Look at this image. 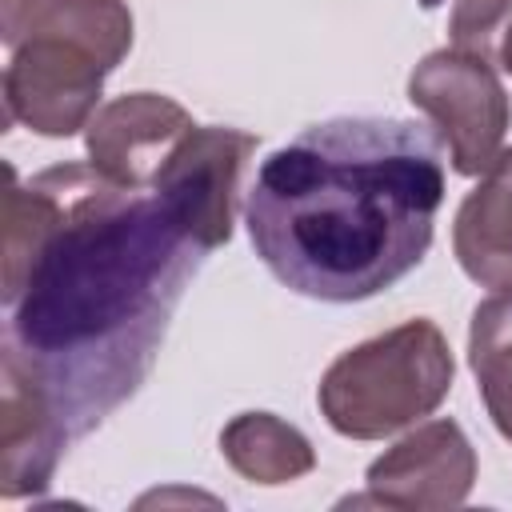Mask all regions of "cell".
Instances as JSON below:
<instances>
[{"instance_id": "obj_14", "label": "cell", "mask_w": 512, "mask_h": 512, "mask_svg": "<svg viewBox=\"0 0 512 512\" xmlns=\"http://www.w3.org/2000/svg\"><path fill=\"white\" fill-rule=\"evenodd\" d=\"M448 32L452 48L472 52L512 76V0H460Z\"/></svg>"}, {"instance_id": "obj_3", "label": "cell", "mask_w": 512, "mask_h": 512, "mask_svg": "<svg viewBox=\"0 0 512 512\" xmlns=\"http://www.w3.org/2000/svg\"><path fill=\"white\" fill-rule=\"evenodd\" d=\"M452 348L432 320H404L328 364L320 376L324 420L352 440H384L432 416L452 392Z\"/></svg>"}, {"instance_id": "obj_7", "label": "cell", "mask_w": 512, "mask_h": 512, "mask_svg": "<svg viewBox=\"0 0 512 512\" xmlns=\"http://www.w3.org/2000/svg\"><path fill=\"white\" fill-rule=\"evenodd\" d=\"M368 492L352 496V504L380 508H412L440 512L468 500L476 484V452L456 420H428L404 440H396L384 456L368 464Z\"/></svg>"}, {"instance_id": "obj_2", "label": "cell", "mask_w": 512, "mask_h": 512, "mask_svg": "<svg viewBox=\"0 0 512 512\" xmlns=\"http://www.w3.org/2000/svg\"><path fill=\"white\" fill-rule=\"evenodd\" d=\"M440 200L444 156L428 128L340 116L304 128L260 164L244 220L284 288L352 304L424 260Z\"/></svg>"}, {"instance_id": "obj_13", "label": "cell", "mask_w": 512, "mask_h": 512, "mask_svg": "<svg viewBox=\"0 0 512 512\" xmlns=\"http://www.w3.org/2000/svg\"><path fill=\"white\" fill-rule=\"evenodd\" d=\"M468 364L496 432L512 440V284L476 304L468 328Z\"/></svg>"}, {"instance_id": "obj_6", "label": "cell", "mask_w": 512, "mask_h": 512, "mask_svg": "<svg viewBox=\"0 0 512 512\" xmlns=\"http://www.w3.org/2000/svg\"><path fill=\"white\" fill-rule=\"evenodd\" d=\"M112 68L88 48L64 40H28L8 48L4 68V108L12 124H24L40 136H72L88 128L100 104L104 76Z\"/></svg>"}, {"instance_id": "obj_12", "label": "cell", "mask_w": 512, "mask_h": 512, "mask_svg": "<svg viewBox=\"0 0 512 512\" xmlns=\"http://www.w3.org/2000/svg\"><path fill=\"white\" fill-rule=\"evenodd\" d=\"M220 452L252 484H288L316 468L308 436L272 412H240L220 432Z\"/></svg>"}, {"instance_id": "obj_15", "label": "cell", "mask_w": 512, "mask_h": 512, "mask_svg": "<svg viewBox=\"0 0 512 512\" xmlns=\"http://www.w3.org/2000/svg\"><path fill=\"white\" fill-rule=\"evenodd\" d=\"M436 4H444V0H420V8H436Z\"/></svg>"}, {"instance_id": "obj_11", "label": "cell", "mask_w": 512, "mask_h": 512, "mask_svg": "<svg viewBox=\"0 0 512 512\" xmlns=\"http://www.w3.org/2000/svg\"><path fill=\"white\" fill-rule=\"evenodd\" d=\"M452 252L468 280L484 288L512 284V148L496 156L456 208Z\"/></svg>"}, {"instance_id": "obj_8", "label": "cell", "mask_w": 512, "mask_h": 512, "mask_svg": "<svg viewBox=\"0 0 512 512\" xmlns=\"http://www.w3.org/2000/svg\"><path fill=\"white\" fill-rule=\"evenodd\" d=\"M192 116L160 92H128L96 108L84 128L88 164L124 188H152L172 148L192 132Z\"/></svg>"}, {"instance_id": "obj_10", "label": "cell", "mask_w": 512, "mask_h": 512, "mask_svg": "<svg viewBox=\"0 0 512 512\" xmlns=\"http://www.w3.org/2000/svg\"><path fill=\"white\" fill-rule=\"evenodd\" d=\"M0 40H64L116 68L132 48V12L124 0H0Z\"/></svg>"}, {"instance_id": "obj_5", "label": "cell", "mask_w": 512, "mask_h": 512, "mask_svg": "<svg viewBox=\"0 0 512 512\" xmlns=\"http://www.w3.org/2000/svg\"><path fill=\"white\" fill-rule=\"evenodd\" d=\"M256 152V136L228 124H196L164 160L152 180L156 200L192 236L196 248L212 252L228 244L236 216V188L244 160Z\"/></svg>"}, {"instance_id": "obj_4", "label": "cell", "mask_w": 512, "mask_h": 512, "mask_svg": "<svg viewBox=\"0 0 512 512\" xmlns=\"http://www.w3.org/2000/svg\"><path fill=\"white\" fill-rule=\"evenodd\" d=\"M408 100L436 124L460 176H484L504 152L512 100L496 68L472 52H428L408 76Z\"/></svg>"}, {"instance_id": "obj_1", "label": "cell", "mask_w": 512, "mask_h": 512, "mask_svg": "<svg viewBox=\"0 0 512 512\" xmlns=\"http://www.w3.org/2000/svg\"><path fill=\"white\" fill-rule=\"evenodd\" d=\"M204 248L152 188L56 164L4 196V352L88 436L148 380Z\"/></svg>"}, {"instance_id": "obj_9", "label": "cell", "mask_w": 512, "mask_h": 512, "mask_svg": "<svg viewBox=\"0 0 512 512\" xmlns=\"http://www.w3.org/2000/svg\"><path fill=\"white\" fill-rule=\"evenodd\" d=\"M0 380V496H40L56 476L64 444L72 440L68 424L60 420L48 392L8 352L0 360Z\"/></svg>"}]
</instances>
